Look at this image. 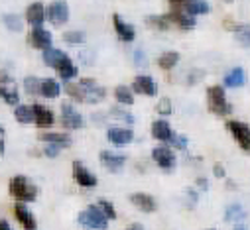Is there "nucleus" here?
I'll return each instance as SVG.
<instances>
[{
    "label": "nucleus",
    "mask_w": 250,
    "mask_h": 230,
    "mask_svg": "<svg viewBox=\"0 0 250 230\" xmlns=\"http://www.w3.org/2000/svg\"><path fill=\"white\" fill-rule=\"evenodd\" d=\"M2 134H4V128H2V126H0V136H2Z\"/></svg>",
    "instance_id": "obj_54"
},
{
    "label": "nucleus",
    "mask_w": 250,
    "mask_h": 230,
    "mask_svg": "<svg viewBox=\"0 0 250 230\" xmlns=\"http://www.w3.org/2000/svg\"><path fill=\"white\" fill-rule=\"evenodd\" d=\"M59 150H61V148H57V146H53V144H45V148H43V153H45L47 157H57Z\"/></svg>",
    "instance_id": "obj_43"
},
{
    "label": "nucleus",
    "mask_w": 250,
    "mask_h": 230,
    "mask_svg": "<svg viewBox=\"0 0 250 230\" xmlns=\"http://www.w3.org/2000/svg\"><path fill=\"white\" fill-rule=\"evenodd\" d=\"M2 22H4V26L10 30V32H22L24 30V22H22V18L18 16V14H4L2 16Z\"/></svg>",
    "instance_id": "obj_33"
},
{
    "label": "nucleus",
    "mask_w": 250,
    "mask_h": 230,
    "mask_svg": "<svg viewBox=\"0 0 250 230\" xmlns=\"http://www.w3.org/2000/svg\"><path fill=\"white\" fill-rule=\"evenodd\" d=\"M112 24H114V30H116V36H118L120 41H126V43H128V41H134V38H136V30H134V26L126 24L118 14L112 16Z\"/></svg>",
    "instance_id": "obj_13"
},
{
    "label": "nucleus",
    "mask_w": 250,
    "mask_h": 230,
    "mask_svg": "<svg viewBox=\"0 0 250 230\" xmlns=\"http://www.w3.org/2000/svg\"><path fill=\"white\" fill-rule=\"evenodd\" d=\"M169 4H171L173 8H181V6L185 4V0H169Z\"/></svg>",
    "instance_id": "obj_50"
},
{
    "label": "nucleus",
    "mask_w": 250,
    "mask_h": 230,
    "mask_svg": "<svg viewBox=\"0 0 250 230\" xmlns=\"http://www.w3.org/2000/svg\"><path fill=\"white\" fill-rule=\"evenodd\" d=\"M242 218H244V209H242L238 203L227 207V211H225V220H229V222H238V220H242Z\"/></svg>",
    "instance_id": "obj_36"
},
{
    "label": "nucleus",
    "mask_w": 250,
    "mask_h": 230,
    "mask_svg": "<svg viewBox=\"0 0 250 230\" xmlns=\"http://www.w3.org/2000/svg\"><path fill=\"white\" fill-rule=\"evenodd\" d=\"M108 116L110 118H114V120H120V122H124V124H134V116L132 114H128L126 110H122V108H110L108 110Z\"/></svg>",
    "instance_id": "obj_37"
},
{
    "label": "nucleus",
    "mask_w": 250,
    "mask_h": 230,
    "mask_svg": "<svg viewBox=\"0 0 250 230\" xmlns=\"http://www.w3.org/2000/svg\"><path fill=\"white\" fill-rule=\"evenodd\" d=\"M213 171H215V177H225L227 175V171H225V167L221 165V163H215V167H213Z\"/></svg>",
    "instance_id": "obj_45"
},
{
    "label": "nucleus",
    "mask_w": 250,
    "mask_h": 230,
    "mask_svg": "<svg viewBox=\"0 0 250 230\" xmlns=\"http://www.w3.org/2000/svg\"><path fill=\"white\" fill-rule=\"evenodd\" d=\"M146 24L148 26H152V28H156V30H167L169 26H171V20L167 18V14L166 16H160V14H154V16H148L146 18Z\"/></svg>",
    "instance_id": "obj_34"
},
{
    "label": "nucleus",
    "mask_w": 250,
    "mask_h": 230,
    "mask_svg": "<svg viewBox=\"0 0 250 230\" xmlns=\"http://www.w3.org/2000/svg\"><path fill=\"white\" fill-rule=\"evenodd\" d=\"M207 230H215V228H207Z\"/></svg>",
    "instance_id": "obj_55"
},
{
    "label": "nucleus",
    "mask_w": 250,
    "mask_h": 230,
    "mask_svg": "<svg viewBox=\"0 0 250 230\" xmlns=\"http://www.w3.org/2000/svg\"><path fill=\"white\" fill-rule=\"evenodd\" d=\"M169 142L175 150H185L187 148V136H183V134H173Z\"/></svg>",
    "instance_id": "obj_40"
},
{
    "label": "nucleus",
    "mask_w": 250,
    "mask_h": 230,
    "mask_svg": "<svg viewBox=\"0 0 250 230\" xmlns=\"http://www.w3.org/2000/svg\"><path fill=\"white\" fill-rule=\"evenodd\" d=\"M0 230H12L10 222H8V220H4V218H0Z\"/></svg>",
    "instance_id": "obj_48"
},
{
    "label": "nucleus",
    "mask_w": 250,
    "mask_h": 230,
    "mask_svg": "<svg viewBox=\"0 0 250 230\" xmlns=\"http://www.w3.org/2000/svg\"><path fill=\"white\" fill-rule=\"evenodd\" d=\"M24 91L28 96H38L42 95V81L38 77H26L24 79Z\"/></svg>",
    "instance_id": "obj_35"
},
{
    "label": "nucleus",
    "mask_w": 250,
    "mask_h": 230,
    "mask_svg": "<svg viewBox=\"0 0 250 230\" xmlns=\"http://www.w3.org/2000/svg\"><path fill=\"white\" fill-rule=\"evenodd\" d=\"M199 77H203V71H197V73H191V75H189V85H193V83H197V81H201Z\"/></svg>",
    "instance_id": "obj_47"
},
{
    "label": "nucleus",
    "mask_w": 250,
    "mask_h": 230,
    "mask_svg": "<svg viewBox=\"0 0 250 230\" xmlns=\"http://www.w3.org/2000/svg\"><path fill=\"white\" fill-rule=\"evenodd\" d=\"M55 71H57L59 79H63V81H67V83H69L71 79H75V77H77V73H79V71H77V67H75V63H73L71 59H67L65 63H61Z\"/></svg>",
    "instance_id": "obj_28"
},
{
    "label": "nucleus",
    "mask_w": 250,
    "mask_h": 230,
    "mask_svg": "<svg viewBox=\"0 0 250 230\" xmlns=\"http://www.w3.org/2000/svg\"><path fill=\"white\" fill-rule=\"evenodd\" d=\"M132 91L138 93V95H144V96H156L158 85H156V81H154L152 77H148V75H138V77H134V81H132Z\"/></svg>",
    "instance_id": "obj_11"
},
{
    "label": "nucleus",
    "mask_w": 250,
    "mask_h": 230,
    "mask_svg": "<svg viewBox=\"0 0 250 230\" xmlns=\"http://www.w3.org/2000/svg\"><path fill=\"white\" fill-rule=\"evenodd\" d=\"M97 205H99V209H101V211L106 214V218H108V220L116 218V209L112 207V203H110V201H106V199H101Z\"/></svg>",
    "instance_id": "obj_39"
},
{
    "label": "nucleus",
    "mask_w": 250,
    "mask_h": 230,
    "mask_svg": "<svg viewBox=\"0 0 250 230\" xmlns=\"http://www.w3.org/2000/svg\"><path fill=\"white\" fill-rule=\"evenodd\" d=\"M162 116H167V114H171V100L166 96V98H162L160 102H158V108H156Z\"/></svg>",
    "instance_id": "obj_41"
},
{
    "label": "nucleus",
    "mask_w": 250,
    "mask_h": 230,
    "mask_svg": "<svg viewBox=\"0 0 250 230\" xmlns=\"http://www.w3.org/2000/svg\"><path fill=\"white\" fill-rule=\"evenodd\" d=\"M130 201H132V205H134L138 211H142V212H154V211L158 209L156 199L150 197V195H146V193H134V195H130Z\"/></svg>",
    "instance_id": "obj_20"
},
{
    "label": "nucleus",
    "mask_w": 250,
    "mask_h": 230,
    "mask_svg": "<svg viewBox=\"0 0 250 230\" xmlns=\"http://www.w3.org/2000/svg\"><path fill=\"white\" fill-rule=\"evenodd\" d=\"M167 18L171 20V24H175V26H179L181 30H193L195 26H197V18L195 16H191V14H187L185 10H177V8H173L169 14H167Z\"/></svg>",
    "instance_id": "obj_12"
},
{
    "label": "nucleus",
    "mask_w": 250,
    "mask_h": 230,
    "mask_svg": "<svg viewBox=\"0 0 250 230\" xmlns=\"http://www.w3.org/2000/svg\"><path fill=\"white\" fill-rule=\"evenodd\" d=\"M10 195L18 203H34L38 199V189L22 175H16L10 179Z\"/></svg>",
    "instance_id": "obj_1"
},
{
    "label": "nucleus",
    "mask_w": 250,
    "mask_h": 230,
    "mask_svg": "<svg viewBox=\"0 0 250 230\" xmlns=\"http://www.w3.org/2000/svg\"><path fill=\"white\" fill-rule=\"evenodd\" d=\"M10 83H12L10 73H6L4 69H0V85H10Z\"/></svg>",
    "instance_id": "obj_44"
},
{
    "label": "nucleus",
    "mask_w": 250,
    "mask_h": 230,
    "mask_svg": "<svg viewBox=\"0 0 250 230\" xmlns=\"http://www.w3.org/2000/svg\"><path fill=\"white\" fill-rule=\"evenodd\" d=\"M101 161L103 165L112 171V173H116V171H120L124 167V163H126V155H122V153H114V152H101Z\"/></svg>",
    "instance_id": "obj_14"
},
{
    "label": "nucleus",
    "mask_w": 250,
    "mask_h": 230,
    "mask_svg": "<svg viewBox=\"0 0 250 230\" xmlns=\"http://www.w3.org/2000/svg\"><path fill=\"white\" fill-rule=\"evenodd\" d=\"M34 106V122L38 124V126H42V128H47V126H51L53 124V120H55V116H53V112L45 106V104H32Z\"/></svg>",
    "instance_id": "obj_17"
},
{
    "label": "nucleus",
    "mask_w": 250,
    "mask_h": 230,
    "mask_svg": "<svg viewBox=\"0 0 250 230\" xmlns=\"http://www.w3.org/2000/svg\"><path fill=\"white\" fill-rule=\"evenodd\" d=\"M77 218H79L81 224H85V226H89V228H93V230H106V228H108V218H106V214L99 209V205H91L89 209L81 211Z\"/></svg>",
    "instance_id": "obj_3"
},
{
    "label": "nucleus",
    "mask_w": 250,
    "mask_h": 230,
    "mask_svg": "<svg viewBox=\"0 0 250 230\" xmlns=\"http://www.w3.org/2000/svg\"><path fill=\"white\" fill-rule=\"evenodd\" d=\"M63 41H67V43H83V41H85V34H83L81 30L65 32V34H63Z\"/></svg>",
    "instance_id": "obj_38"
},
{
    "label": "nucleus",
    "mask_w": 250,
    "mask_h": 230,
    "mask_svg": "<svg viewBox=\"0 0 250 230\" xmlns=\"http://www.w3.org/2000/svg\"><path fill=\"white\" fill-rule=\"evenodd\" d=\"M28 41H30V45H32V47L45 51V49H49V47H51L53 38H51V34H49L43 26H36V28H32V32H30Z\"/></svg>",
    "instance_id": "obj_8"
},
{
    "label": "nucleus",
    "mask_w": 250,
    "mask_h": 230,
    "mask_svg": "<svg viewBox=\"0 0 250 230\" xmlns=\"http://www.w3.org/2000/svg\"><path fill=\"white\" fill-rule=\"evenodd\" d=\"M45 18H47V10H45V6L42 2H34V4L28 6V10H26V22L30 26H34V28L36 26H42Z\"/></svg>",
    "instance_id": "obj_16"
},
{
    "label": "nucleus",
    "mask_w": 250,
    "mask_h": 230,
    "mask_svg": "<svg viewBox=\"0 0 250 230\" xmlns=\"http://www.w3.org/2000/svg\"><path fill=\"white\" fill-rule=\"evenodd\" d=\"M227 2H232V0H227Z\"/></svg>",
    "instance_id": "obj_56"
},
{
    "label": "nucleus",
    "mask_w": 250,
    "mask_h": 230,
    "mask_svg": "<svg viewBox=\"0 0 250 230\" xmlns=\"http://www.w3.org/2000/svg\"><path fill=\"white\" fill-rule=\"evenodd\" d=\"M79 83L85 87V93H87V102H89V104H97V102L104 100L106 91H104V87H99L95 79L85 77V79H81Z\"/></svg>",
    "instance_id": "obj_10"
},
{
    "label": "nucleus",
    "mask_w": 250,
    "mask_h": 230,
    "mask_svg": "<svg viewBox=\"0 0 250 230\" xmlns=\"http://www.w3.org/2000/svg\"><path fill=\"white\" fill-rule=\"evenodd\" d=\"M0 98H2L6 104H10V106H18L20 104L18 89L10 87V85H0Z\"/></svg>",
    "instance_id": "obj_25"
},
{
    "label": "nucleus",
    "mask_w": 250,
    "mask_h": 230,
    "mask_svg": "<svg viewBox=\"0 0 250 230\" xmlns=\"http://www.w3.org/2000/svg\"><path fill=\"white\" fill-rule=\"evenodd\" d=\"M132 93H134V91L128 89L126 85H118V87L114 89V96H116V100H118L120 104H124V106L134 104V95H132Z\"/></svg>",
    "instance_id": "obj_30"
},
{
    "label": "nucleus",
    "mask_w": 250,
    "mask_h": 230,
    "mask_svg": "<svg viewBox=\"0 0 250 230\" xmlns=\"http://www.w3.org/2000/svg\"><path fill=\"white\" fill-rule=\"evenodd\" d=\"M181 10H185L187 14L191 16H203L211 12V6L207 0H185V4L181 6Z\"/></svg>",
    "instance_id": "obj_21"
},
{
    "label": "nucleus",
    "mask_w": 250,
    "mask_h": 230,
    "mask_svg": "<svg viewBox=\"0 0 250 230\" xmlns=\"http://www.w3.org/2000/svg\"><path fill=\"white\" fill-rule=\"evenodd\" d=\"M232 32L238 43H242L244 47H250V24H238L232 28Z\"/></svg>",
    "instance_id": "obj_32"
},
{
    "label": "nucleus",
    "mask_w": 250,
    "mask_h": 230,
    "mask_svg": "<svg viewBox=\"0 0 250 230\" xmlns=\"http://www.w3.org/2000/svg\"><path fill=\"white\" fill-rule=\"evenodd\" d=\"M59 93H61V87H59V83L55 79H49L47 77V79L42 81V96H45V98H57Z\"/></svg>",
    "instance_id": "obj_29"
},
{
    "label": "nucleus",
    "mask_w": 250,
    "mask_h": 230,
    "mask_svg": "<svg viewBox=\"0 0 250 230\" xmlns=\"http://www.w3.org/2000/svg\"><path fill=\"white\" fill-rule=\"evenodd\" d=\"M47 20L53 26H63L69 20V6L65 0H51L47 6Z\"/></svg>",
    "instance_id": "obj_5"
},
{
    "label": "nucleus",
    "mask_w": 250,
    "mask_h": 230,
    "mask_svg": "<svg viewBox=\"0 0 250 230\" xmlns=\"http://www.w3.org/2000/svg\"><path fill=\"white\" fill-rule=\"evenodd\" d=\"M132 57H134V61H136V65H138V67H144V65L148 63V59H146V55H144V51H142V49H136Z\"/></svg>",
    "instance_id": "obj_42"
},
{
    "label": "nucleus",
    "mask_w": 250,
    "mask_h": 230,
    "mask_svg": "<svg viewBox=\"0 0 250 230\" xmlns=\"http://www.w3.org/2000/svg\"><path fill=\"white\" fill-rule=\"evenodd\" d=\"M73 177H75L77 185H81L85 189L97 187V183H99L97 177H95V173H93L89 167H85L81 161H73Z\"/></svg>",
    "instance_id": "obj_7"
},
{
    "label": "nucleus",
    "mask_w": 250,
    "mask_h": 230,
    "mask_svg": "<svg viewBox=\"0 0 250 230\" xmlns=\"http://www.w3.org/2000/svg\"><path fill=\"white\" fill-rule=\"evenodd\" d=\"M227 128H229V132L232 134L234 142H236L244 152H250V128H248L244 122H236V120H229V122H227Z\"/></svg>",
    "instance_id": "obj_6"
},
{
    "label": "nucleus",
    "mask_w": 250,
    "mask_h": 230,
    "mask_svg": "<svg viewBox=\"0 0 250 230\" xmlns=\"http://www.w3.org/2000/svg\"><path fill=\"white\" fill-rule=\"evenodd\" d=\"M126 230H144V226H142V224H136V222H134V224H130V226H128Z\"/></svg>",
    "instance_id": "obj_52"
},
{
    "label": "nucleus",
    "mask_w": 250,
    "mask_h": 230,
    "mask_svg": "<svg viewBox=\"0 0 250 230\" xmlns=\"http://www.w3.org/2000/svg\"><path fill=\"white\" fill-rule=\"evenodd\" d=\"M234 230H248V228H246V224H244L242 220H238V222L234 224Z\"/></svg>",
    "instance_id": "obj_51"
},
{
    "label": "nucleus",
    "mask_w": 250,
    "mask_h": 230,
    "mask_svg": "<svg viewBox=\"0 0 250 230\" xmlns=\"http://www.w3.org/2000/svg\"><path fill=\"white\" fill-rule=\"evenodd\" d=\"M14 118H16L20 124H30V122H34V106H30V104H18L16 110H14Z\"/></svg>",
    "instance_id": "obj_27"
},
{
    "label": "nucleus",
    "mask_w": 250,
    "mask_h": 230,
    "mask_svg": "<svg viewBox=\"0 0 250 230\" xmlns=\"http://www.w3.org/2000/svg\"><path fill=\"white\" fill-rule=\"evenodd\" d=\"M42 142L53 144L57 148H69L71 146V138L63 132H45V134H42Z\"/></svg>",
    "instance_id": "obj_23"
},
{
    "label": "nucleus",
    "mask_w": 250,
    "mask_h": 230,
    "mask_svg": "<svg viewBox=\"0 0 250 230\" xmlns=\"http://www.w3.org/2000/svg\"><path fill=\"white\" fill-rule=\"evenodd\" d=\"M207 98H209V110L215 112L217 116H227L232 112L230 102L225 96V89L221 85H213L207 89Z\"/></svg>",
    "instance_id": "obj_2"
},
{
    "label": "nucleus",
    "mask_w": 250,
    "mask_h": 230,
    "mask_svg": "<svg viewBox=\"0 0 250 230\" xmlns=\"http://www.w3.org/2000/svg\"><path fill=\"white\" fill-rule=\"evenodd\" d=\"M61 124H63L67 130H79L85 126V120L83 116L75 110L73 104L69 102H63L61 104Z\"/></svg>",
    "instance_id": "obj_4"
},
{
    "label": "nucleus",
    "mask_w": 250,
    "mask_h": 230,
    "mask_svg": "<svg viewBox=\"0 0 250 230\" xmlns=\"http://www.w3.org/2000/svg\"><path fill=\"white\" fill-rule=\"evenodd\" d=\"M106 138L114 146H126L134 140V132L130 128H110L106 132Z\"/></svg>",
    "instance_id": "obj_15"
},
{
    "label": "nucleus",
    "mask_w": 250,
    "mask_h": 230,
    "mask_svg": "<svg viewBox=\"0 0 250 230\" xmlns=\"http://www.w3.org/2000/svg\"><path fill=\"white\" fill-rule=\"evenodd\" d=\"M185 193H187V199H189V207H193V205L197 203V193H195L193 189H187Z\"/></svg>",
    "instance_id": "obj_46"
},
{
    "label": "nucleus",
    "mask_w": 250,
    "mask_h": 230,
    "mask_svg": "<svg viewBox=\"0 0 250 230\" xmlns=\"http://www.w3.org/2000/svg\"><path fill=\"white\" fill-rule=\"evenodd\" d=\"M244 83H246V73H244L242 67H234V69L225 77V85H227L229 89H238V87H242Z\"/></svg>",
    "instance_id": "obj_24"
},
{
    "label": "nucleus",
    "mask_w": 250,
    "mask_h": 230,
    "mask_svg": "<svg viewBox=\"0 0 250 230\" xmlns=\"http://www.w3.org/2000/svg\"><path fill=\"white\" fill-rule=\"evenodd\" d=\"M67 59H69V55H67L65 51H61V49L49 47V49H45V51H43V63H45L47 67L57 69L61 63H65Z\"/></svg>",
    "instance_id": "obj_19"
},
{
    "label": "nucleus",
    "mask_w": 250,
    "mask_h": 230,
    "mask_svg": "<svg viewBox=\"0 0 250 230\" xmlns=\"http://www.w3.org/2000/svg\"><path fill=\"white\" fill-rule=\"evenodd\" d=\"M197 185H199L203 191H205V189H209V183H207V179H205V177H199V179H197Z\"/></svg>",
    "instance_id": "obj_49"
},
{
    "label": "nucleus",
    "mask_w": 250,
    "mask_h": 230,
    "mask_svg": "<svg viewBox=\"0 0 250 230\" xmlns=\"http://www.w3.org/2000/svg\"><path fill=\"white\" fill-rule=\"evenodd\" d=\"M65 91H67V95L75 100V102H87V93H85V87L81 85V83H67V87H65Z\"/></svg>",
    "instance_id": "obj_31"
},
{
    "label": "nucleus",
    "mask_w": 250,
    "mask_h": 230,
    "mask_svg": "<svg viewBox=\"0 0 250 230\" xmlns=\"http://www.w3.org/2000/svg\"><path fill=\"white\" fill-rule=\"evenodd\" d=\"M14 214H16V218H18V222H20L26 230H36V226H38L36 216L30 212V209H28L24 203H18V205L14 207Z\"/></svg>",
    "instance_id": "obj_18"
},
{
    "label": "nucleus",
    "mask_w": 250,
    "mask_h": 230,
    "mask_svg": "<svg viewBox=\"0 0 250 230\" xmlns=\"http://www.w3.org/2000/svg\"><path fill=\"white\" fill-rule=\"evenodd\" d=\"M152 159L156 161L158 167H162V169H166V171H169V169L175 167V153H173L167 146H158V148H154V150H152Z\"/></svg>",
    "instance_id": "obj_9"
},
{
    "label": "nucleus",
    "mask_w": 250,
    "mask_h": 230,
    "mask_svg": "<svg viewBox=\"0 0 250 230\" xmlns=\"http://www.w3.org/2000/svg\"><path fill=\"white\" fill-rule=\"evenodd\" d=\"M2 152H4V142H2V136H0V155H2Z\"/></svg>",
    "instance_id": "obj_53"
},
{
    "label": "nucleus",
    "mask_w": 250,
    "mask_h": 230,
    "mask_svg": "<svg viewBox=\"0 0 250 230\" xmlns=\"http://www.w3.org/2000/svg\"><path fill=\"white\" fill-rule=\"evenodd\" d=\"M177 63H179V53H177V51H166V53H162V55L158 57V65H160V69H164V71L173 69Z\"/></svg>",
    "instance_id": "obj_26"
},
{
    "label": "nucleus",
    "mask_w": 250,
    "mask_h": 230,
    "mask_svg": "<svg viewBox=\"0 0 250 230\" xmlns=\"http://www.w3.org/2000/svg\"><path fill=\"white\" fill-rule=\"evenodd\" d=\"M152 136H154L158 142H169V140H171V136H173L169 122H167V120H164V118L156 120V122L152 124Z\"/></svg>",
    "instance_id": "obj_22"
}]
</instances>
